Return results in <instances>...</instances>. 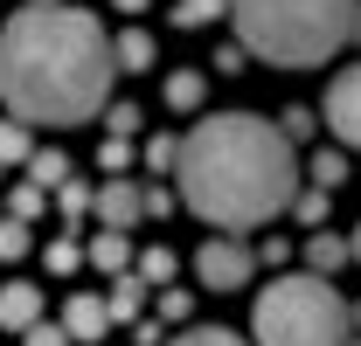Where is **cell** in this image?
I'll list each match as a JSON object with an SVG mask.
<instances>
[{"label": "cell", "instance_id": "484cf974", "mask_svg": "<svg viewBox=\"0 0 361 346\" xmlns=\"http://www.w3.org/2000/svg\"><path fill=\"white\" fill-rule=\"evenodd\" d=\"M188 312H195V298H188V291H174V284H167V291H160V326H180Z\"/></svg>", "mask_w": 361, "mask_h": 346}, {"label": "cell", "instance_id": "277c9868", "mask_svg": "<svg viewBox=\"0 0 361 346\" xmlns=\"http://www.w3.org/2000/svg\"><path fill=\"white\" fill-rule=\"evenodd\" d=\"M250 333H257V346H348L355 312L326 277L299 270V277H278L271 291H257Z\"/></svg>", "mask_w": 361, "mask_h": 346}, {"label": "cell", "instance_id": "9a60e30c", "mask_svg": "<svg viewBox=\"0 0 361 346\" xmlns=\"http://www.w3.org/2000/svg\"><path fill=\"white\" fill-rule=\"evenodd\" d=\"M28 180H35L42 194H56V187L70 180V160H63V153H42V146H35V160H28Z\"/></svg>", "mask_w": 361, "mask_h": 346}, {"label": "cell", "instance_id": "f1b7e54d", "mask_svg": "<svg viewBox=\"0 0 361 346\" xmlns=\"http://www.w3.org/2000/svg\"><path fill=\"white\" fill-rule=\"evenodd\" d=\"M56 201H63L70 215H84V208H90V187H84V180H63V187H56Z\"/></svg>", "mask_w": 361, "mask_h": 346}, {"label": "cell", "instance_id": "5b68a950", "mask_svg": "<svg viewBox=\"0 0 361 346\" xmlns=\"http://www.w3.org/2000/svg\"><path fill=\"white\" fill-rule=\"evenodd\" d=\"M250 270H257V257H250L236 236H209V243L195 250V277H202V291H243Z\"/></svg>", "mask_w": 361, "mask_h": 346}, {"label": "cell", "instance_id": "4dcf8cb0", "mask_svg": "<svg viewBox=\"0 0 361 346\" xmlns=\"http://www.w3.org/2000/svg\"><path fill=\"white\" fill-rule=\"evenodd\" d=\"M139 201H146V215H167V208H174V194H167V187H139Z\"/></svg>", "mask_w": 361, "mask_h": 346}, {"label": "cell", "instance_id": "2e32d148", "mask_svg": "<svg viewBox=\"0 0 361 346\" xmlns=\"http://www.w3.org/2000/svg\"><path fill=\"white\" fill-rule=\"evenodd\" d=\"M306 173H313V187H326V194H334V187H341V180H348V160H341V153H334V146H319L313 160H306Z\"/></svg>", "mask_w": 361, "mask_h": 346}, {"label": "cell", "instance_id": "9c48e42d", "mask_svg": "<svg viewBox=\"0 0 361 346\" xmlns=\"http://www.w3.org/2000/svg\"><path fill=\"white\" fill-rule=\"evenodd\" d=\"M42 319V291L35 284H0V326L7 333H28Z\"/></svg>", "mask_w": 361, "mask_h": 346}, {"label": "cell", "instance_id": "ffe728a7", "mask_svg": "<svg viewBox=\"0 0 361 346\" xmlns=\"http://www.w3.org/2000/svg\"><path fill=\"white\" fill-rule=\"evenodd\" d=\"M21 257H28V222L7 215L0 222V263H21Z\"/></svg>", "mask_w": 361, "mask_h": 346}, {"label": "cell", "instance_id": "ac0fdd59", "mask_svg": "<svg viewBox=\"0 0 361 346\" xmlns=\"http://www.w3.org/2000/svg\"><path fill=\"white\" fill-rule=\"evenodd\" d=\"M216 14H229V0H180V7H174L180 28H209Z\"/></svg>", "mask_w": 361, "mask_h": 346}, {"label": "cell", "instance_id": "5bb4252c", "mask_svg": "<svg viewBox=\"0 0 361 346\" xmlns=\"http://www.w3.org/2000/svg\"><path fill=\"white\" fill-rule=\"evenodd\" d=\"M202 97H209V77L202 70H167V104L174 111H202Z\"/></svg>", "mask_w": 361, "mask_h": 346}, {"label": "cell", "instance_id": "83f0119b", "mask_svg": "<svg viewBox=\"0 0 361 346\" xmlns=\"http://www.w3.org/2000/svg\"><path fill=\"white\" fill-rule=\"evenodd\" d=\"M42 201H49V194L35 187V180H28V187H14V222H28L35 208H42Z\"/></svg>", "mask_w": 361, "mask_h": 346}, {"label": "cell", "instance_id": "603a6c76", "mask_svg": "<svg viewBox=\"0 0 361 346\" xmlns=\"http://www.w3.org/2000/svg\"><path fill=\"white\" fill-rule=\"evenodd\" d=\"M292 208L306 229H326V187H306V194H292Z\"/></svg>", "mask_w": 361, "mask_h": 346}, {"label": "cell", "instance_id": "cb8c5ba5", "mask_svg": "<svg viewBox=\"0 0 361 346\" xmlns=\"http://www.w3.org/2000/svg\"><path fill=\"white\" fill-rule=\"evenodd\" d=\"M174 346H243V340H236L229 326H188V333H180Z\"/></svg>", "mask_w": 361, "mask_h": 346}, {"label": "cell", "instance_id": "d590c367", "mask_svg": "<svg viewBox=\"0 0 361 346\" xmlns=\"http://www.w3.org/2000/svg\"><path fill=\"white\" fill-rule=\"evenodd\" d=\"M348 346H361V340H348Z\"/></svg>", "mask_w": 361, "mask_h": 346}, {"label": "cell", "instance_id": "4316f807", "mask_svg": "<svg viewBox=\"0 0 361 346\" xmlns=\"http://www.w3.org/2000/svg\"><path fill=\"white\" fill-rule=\"evenodd\" d=\"M174 160H180V139H167V132H160V139L146 146V167H153V173H167Z\"/></svg>", "mask_w": 361, "mask_h": 346}, {"label": "cell", "instance_id": "7a4b0ae2", "mask_svg": "<svg viewBox=\"0 0 361 346\" xmlns=\"http://www.w3.org/2000/svg\"><path fill=\"white\" fill-rule=\"evenodd\" d=\"M180 201L216 229H257L299 194V146L257 111H223L180 139Z\"/></svg>", "mask_w": 361, "mask_h": 346}, {"label": "cell", "instance_id": "52a82bcc", "mask_svg": "<svg viewBox=\"0 0 361 346\" xmlns=\"http://www.w3.org/2000/svg\"><path fill=\"white\" fill-rule=\"evenodd\" d=\"M90 215L104 222V229H133V222H146V201H139L133 180H104V187L90 194Z\"/></svg>", "mask_w": 361, "mask_h": 346}, {"label": "cell", "instance_id": "3957f363", "mask_svg": "<svg viewBox=\"0 0 361 346\" xmlns=\"http://www.w3.org/2000/svg\"><path fill=\"white\" fill-rule=\"evenodd\" d=\"M229 14H236V35L250 56L306 70V63H326L348 42L355 0H229Z\"/></svg>", "mask_w": 361, "mask_h": 346}, {"label": "cell", "instance_id": "e575fe53", "mask_svg": "<svg viewBox=\"0 0 361 346\" xmlns=\"http://www.w3.org/2000/svg\"><path fill=\"white\" fill-rule=\"evenodd\" d=\"M348 250H355V263H361V229H355V236H348Z\"/></svg>", "mask_w": 361, "mask_h": 346}, {"label": "cell", "instance_id": "44dd1931", "mask_svg": "<svg viewBox=\"0 0 361 346\" xmlns=\"http://www.w3.org/2000/svg\"><path fill=\"white\" fill-rule=\"evenodd\" d=\"M139 277H146V284H174V250H167V243L146 250V257H139Z\"/></svg>", "mask_w": 361, "mask_h": 346}, {"label": "cell", "instance_id": "836d02e7", "mask_svg": "<svg viewBox=\"0 0 361 346\" xmlns=\"http://www.w3.org/2000/svg\"><path fill=\"white\" fill-rule=\"evenodd\" d=\"M348 35H355V42H361V0H355V14H348Z\"/></svg>", "mask_w": 361, "mask_h": 346}, {"label": "cell", "instance_id": "d4e9b609", "mask_svg": "<svg viewBox=\"0 0 361 346\" xmlns=\"http://www.w3.org/2000/svg\"><path fill=\"white\" fill-rule=\"evenodd\" d=\"M42 263H49V270H56V277H70V270H77V263H84V250H77V243H63V236H56V243H49V250H42Z\"/></svg>", "mask_w": 361, "mask_h": 346}, {"label": "cell", "instance_id": "ba28073f", "mask_svg": "<svg viewBox=\"0 0 361 346\" xmlns=\"http://www.w3.org/2000/svg\"><path fill=\"white\" fill-rule=\"evenodd\" d=\"M63 333H70V340H77V346L104 340V333H111V305L97 298V291H77V298L63 305Z\"/></svg>", "mask_w": 361, "mask_h": 346}, {"label": "cell", "instance_id": "7c38bea8", "mask_svg": "<svg viewBox=\"0 0 361 346\" xmlns=\"http://www.w3.org/2000/svg\"><path fill=\"white\" fill-rule=\"evenodd\" d=\"M306 263H313V277H326V270L355 263V250H348V236H334V229H313V236H306Z\"/></svg>", "mask_w": 361, "mask_h": 346}, {"label": "cell", "instance_id": "8992f818", "mask_svg": "<svg viewBox=\"0 0 361 346\" xmlns=\"http://www.w3.org/2000/svg\"><path fill=\"white\" fill-rule=\"evenodd\" d=\"M326 125H334L341 146H355V153H361V63L334 77V90H326Z\"/></svg>", "mask_w": 361, "mask_h": 346}, {"label": "cell", "instance_id": "d6986e66", "mask_svg": "<svg viewBox=\"0 0 361 346\" xmlns=\"http://www.w3.org/2000/svg\"><path fill=\"white\" fill-rule=\"evenodd\" d=\"M97 167H104V173H111V180H118V173L133 167V146H126L118 132H104V146H97Z\"/></svg>", "mask_w": 361, "mask_h": 346}, {"label": "cell", "instance_id": "7402d4cb", "mask_svg": "<svg viewBox=\"0 0 361 346\" xmlns=\"http://www.w3.org/2000/svg\"><path fill=\"white\" fill-rule=\"evenodd\" d=\"M278 132H285V139H292V146H306V139H313V111H306V104H285V118H278Z\"/></svg>", "mask_w": 361, "mask_h": 346}, {"label": "cell", "instance_id": "e0dca14e", "mask_svg": "<svg viewBox=\"0 0 361 346\" xmlns=\"http://www.w3.org/2000/svg\"><path fill=\"white\" fill-rule=\"evenodd\" d=\"M28 160H35L28 125H0V167H28Z\"/></svg>", "mask_w": 361, "mask_h": 346}, {"label": "cell", "instance_id": "8fae6325", "mask_svg": "<svg viewBox=\"0 0 361 346\" xmlns=\"http://www.w3.org/2000/svg\"><path fill=\"white\" fill-rule=\"evenodd\" d=\"M146 291H153V284H146L139 270H118V277H111V291H104V305H111V326H126V319H139V305H146Z\"/></svg>", "mask_w": 361, "mask_h": 346}, {"label": "cell", "instance_id": "30bf717a", "mask_svg": "<svg viewBox=\"0 0 361 346\" xmlns=\"http://www.w3.org/2000/svg\"><path fill=\"white\" fill-rule=\"evenodd\" d=\"M160 63V42L146 35V28H126L118 42H111V70H126V77H139V70H153Z\"/></svg>", "mask_w": 361, "mask_h": 346}, {"label": "cell", "instance_id": "d6a6232c", "mask_svg": "<svg viewBox=\"0 0 361 346\" xmlns=\"http://www.w3.org/2000/svg\"><path fill=\"white\" fill-rule=\"evenodd\" d=\"M111 7H118V14H146L153 0H111Z\"/></svg>", "mask_w": 361, "mask_h": 346}, {"label": "cell", "instance_id": "6da1fadb", "mask_svg": "<svg viewBox=\"0 0 361 346\" xmlns=\"http://www.w3.org/2000/svg\"><path fill=\"white\" fill-rule=\"evenodd\" d=\"M111 90V42L70 0H28L0 28V104L21 125H77Z\"/></svg>", "mask_w": 361, "mask_h": 346}, {"label": "cell", "instance_id": "4fadbf2b", "mask_svg": "<svg viewBox=\"0 0 361 346\" xmlns=\"http://www.w3.org/2000/svg\"><path fill=\"white\" fill-rule=\"evenodd\" d=\"M84 257L97 263V270H133V236H126V229H104Z\"/></svg>", "mask_w": 361, "mask_h": 346}, {"label": "cell", "instance_id": "f546056e", "mask_svg": "<svg viewBox=\"0 0 361 346\" xmlns=\"http://www.w3.org/2000/svg\"><path fill=\"white\" fill-rule=\"evenodd\" d=\"M28 346H70V333H63V326H42V319H35V326H28Z\"/></svg>", "mask_w": 361, "mask_h": 346}, {"label": "cell", "instance_id": "1f68e13d", "mask_svg": "<svg viewBox=\"0 0 361 346\" xmlns=\"http://www.w3.org/2000/svg\"><path fill=\"white\" fill-rule=\"evenodd\" d=\"M139 125V104H111V132H118V139H126V132Z\"/></svg>", "mask_w": 361, "mask_h": 346}]
</instances>
